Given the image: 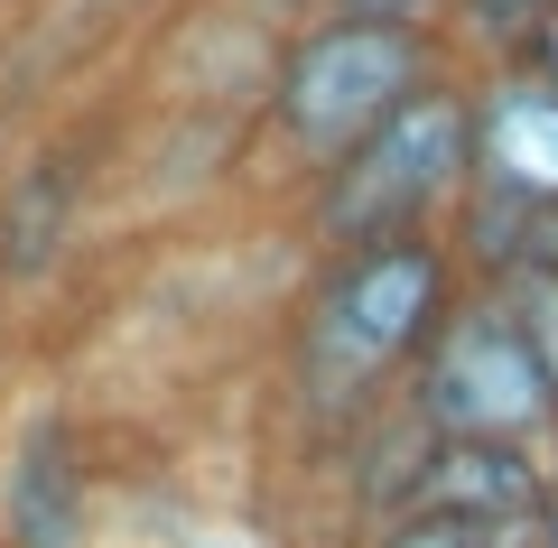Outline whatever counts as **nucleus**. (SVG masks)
Here are the masks:
<instances>
[{
    "mask_svg": "<svg viewBox=\"0 0 558 548\" xmlns=\"http://www.w3.org/2000/svg\"><path fill=\"white\" fill-rule=\"evenodd\" d=\"M447 252L428 233H391V242H363V252L336 260V279L317 289L307 307V363H317V391L354 400L363 381L400 373L428 334L447 326Z\"/></svg>",
    "mask_w": 558,
    "mask_h": 548,
    "instance_id": "f257e3e1",
    "label": "nucleus"
},
{
    "mask_svg": "<svg viewBox=\"0 0 558 548\" xmlns=\"http://www.w3.org/2000/svg\"><path fill=\"white\" fill-rule=\"evenodd\" d=\"M465 176H475V112H465L457 94H438V84H418L363 149H344L336 168H326L317 233L344 242V252L418 233V215L447 205Z\"/></svg>",
    "mask_w": 558,
    "mask_h": 548,
    "instance_id": "f03ea898",
    "label": "nucleus"
},
{
    "mask_svg": "<svg viewBox=\"0 0 558 548\" xmlns=\"http://www.w3.org/2000/svg\"><path fill=\"white\" fill-rule=\"evenodd\" d=\"M418 84H428V38H410V28H363V20H326V28H307V38L289 47L270 102H279L289 149L317 158V168H336V158L363 149Z\"/></svg>",
    "mask_w": 558,
    "mask_h": 548,
    "instance_id": "7ed1b4c3",
    "label": "nucleus"
},
{
    "mask_svg": "<svg viewBox=\"0 0 558 548\" xmlns=\"http://www.w3.org/2000/svg\"><path fill=\"white\" fill-rule=\"evenodd\" d=\"M410 418L428 437H484V447H521L549 428L558 400L521 344L512 307H447V326L418 344Z\"/></svg>",
    "mask_w": 558,
    "mask_h": 548,
    "instance_id": "20e7f679",
    "label": "nucleus"
},
{
    "mask_svg": "<svg viewBox=\"0 0 558 548\" xmlns=\"http://www.w3.org/2000/svg\"><path fill=\"white\" fill-rule=\"evenodd\" d=\"M400 511H457V521H484V529H539L549 511V484L521 447H484V437H428L418 455V484Z\"/></svg>",
    "mask_w": 558,
    "mask_h": 548,
    "instance_id": "39448f33",
    "label": "nucleus"
},
{
    "mask_svg": "<svg viewBox=\"0 0 558 548\" xmlns=\"http://www.w3.org/2000/svg\"><path fill=\"white\" fill-rule=\"evenodd\" d=\"M475 112V176L521 205H558V94L539 75H502Z\"/></svg>",
    "mask_w": 558,
    "mask_h": 548,
    "instance_id": "423d86ee",
    "label": "nucleus"
},
{
    "mask_svg": "<svg viewBox=\"0 0 558 548\" xmlns=\"http://www.w3.org/2000/svg\"><path fill=\"white\" fill-rule=\"evenodd\" d=\"M0 529L10 548H75L84 539V465L65 447V428H28L10 455V484H0Z\"/></svg>",
    "mask_w": 558,
    "mask_h": 548,
    "instance_id": "0eeeda50",
    "label": "nucleus"
},
{
    "mask_svg": "<svg viewBox=\"0 0 558 548\" xmlns=\"http://www.w3.org/2000/svg\"><path fill=\"white\" fill-rule=\"evenodd\" d=\"M373 548H539L531 529H484V521H457V511H391Z\"/></svg>",
    "mask_w": 558,
    "mask_h": 548,
    "instance_id": "6e6552de",
    "label": "nucleus"
},
{
    "mask_svg": "<svg viewBox=\"0 0 558 548\" xmlns=\"http://www.w3.org/2000/svg\"><path fill=\"white\" fill-rule=\"evenodd\" d=\"M512 326H521V344H531V363H539V381H549V400H558V279L549 270H521L512 279Z\"/></svg>",
    "mask_w": 558,
    "mask_h": 548,
    "instance_id": "1a4fd4ad",
    "label": "nucleus"
},
{
    "mask_svg": "<svg viewBox=\"0 0 558 548\" xmlns=\"http://www.w3.org/2000/svg\"><path fill=\"white\" fill-rule=\"evenodd\" d=\"M428 10H438V0H336V20H363V28H428Z\"/></svg>",
    "mask_w": 558,
    "mask_h": 548,
    "instance_id": "9d476101",
    "label": "nucleus"
},
{
    "mask_svg": "<svg viewBox=\"0 0 558 548\" xmlns=\"http://www.w3.org/2000/svg\"><path fill=\"white\" fill-rule=\"evenodd\" d=\"M457 10H465L475 28H502V38H512V28H531L539 10H549V0H457Z\"/></svg>",
    "mask_w": 558,
    "mask_h": 548,
    "instance_id": "9b49d317",
    "label": "nucleus"
},
{
    "mask_svg": "<svg viewBox=\"0 0 558 548\" xmlns=\"http://www.w3.org/2000/svg\"><path fill=\"white\" fill-rule=\"evenodd\" d=\"M531 270L558 279V205H539V223H531Z\"/></svg>",
    "mask_w": 558,
    "mask_h": 548,
    "instance_id": "f8f14e48",
    "label": "nucleus"
},
{
    "mask_svg": "<svg viewBox=\"0 0 558 548\" xmlns=\"http://www.w3.org/2000/svg\"><path fill=\"white\" fill-rule=\"evenodd\" d=\"M539 84H549V94H558V20L539 28Z\"/></svg>",
    "mask_w": 558,
    "mask_h": 548,
    "instance_id": "ddd939ff",
    "label": "nucleus"
},
{
    "mask_svg": "<svg viewBox=\"0 0 558 548\" xmlns=\"http://www.w3.org/2000/svg\"><path fill=\"white\" fill-rule=\"evenodd\" d=\"M539 521H549V539H539V548H558V511H539Z\"/></svg>",
    "mask_w": 558,
    "mask_h": 548,
    "instance_id": "4468645a",
    "label": "nucleus"
}]
</instances>
